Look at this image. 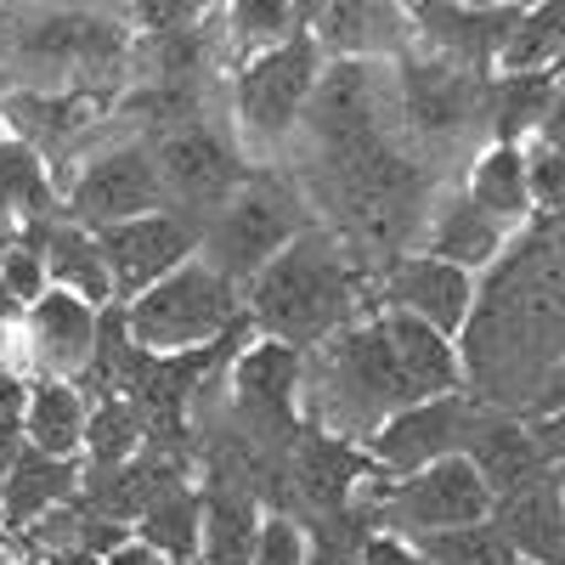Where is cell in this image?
I'll return each mask as SVG.
<instances>
[{
  "mask_svg": "<svg viewBox=\"0 0 565 565\" xmlns=\"http://www.w3.org/2000/svg\"><path fill=\"white\" fill-rule=\"evenodd\" d=\"M90 114H97L90 90H12V97H0V119H7L12 136H23L34 153L74 136Z\"/></svg>",
  "mask_w": 565,
  "mask_h": 565,
  "instance_id": "4dcf8cb0",
  "label": "cell"
},
{
  "mask_svg": "<svg viewBox=\"0 0 565 565\" xmlns=\"http://www.w3.org/2000/svg\"><path fill=\"white\" fill-rule=\"evenodd\" d=\"M0 548H7V526H0Z\"/></svg>",
  "mask_w": 565,
  "mask_h": 565,
  "instance_id": "f907efd6",
  "label": "cell"
},
{
  "mask_svg": "<svg viewBox=\"0 0 565 565\" xmlns=\"http://www.w3.org/2000/svg\"><path fill=\"white\" fill-rule=\"evenodd\" d=\"M487 521L503 532V543L521 554L526 565H559V554H565L559 481H543V487H521V492L492 498Z\"/></svg>",
  "mask_w": 565,
  "mask_h": 565,
  "instance_id": "603a6c76",
  "label": "cell"
},
{
  "mask_svg": "<svg viewBox=\"0 0 565 565\" xmlns=\"http://www.w3.org/2000/svg\"><path fill=\"white\" fill-rule=\"evenodd\" d=\"M18 244V226H12V215H0V255H7Z\"/></svg>",
  "mask_w": 565,
  "mask_h": 565,
  "instance_id": "bcb514c9",
  "label": "cell"
},
{
  "mask_svg": "<svg viewBox=\"0 0 565 565\" xmlns=\"http://www.w3.org/2000/svg\"><path fill=\"white\" fill-rule=\"evenodd\" d=\"M311 193L328 204L345 232L367 244H402L430 221V175L413 164L396 141H373V148L317 159Z\"/></svg>",
  "mask_w": 565,
  "mask_h": 565,
  "instance_id": "3957f363",
  "label": "cell"
},
{
  "mask_svg": "<svg viewBox=\"0 0 565 565\" xmlns=\"http://www.w3.org/2000/svg\"><path fill=\"white\" fill-rule=\"evenodd\" d=\"M7 345H12V322H0V356H7Z\"/></svg>",
  "mask_w": 565,
  "mask_h": 565,
  "instance_id": "c3c4849f",
  "label": "cell"
},
{
  "mask_svg": "<svg viewBox=\"0 0 565 565\" xmlns=\"http://www.w3.org/2000/svg\"><path fill=\"white\" fill-rule=\"evenodd\" d=\"M492 492L481 481V469L463 452H447L436 463L413 469V476H396V487H385L380 498V521L424 537V532H447V526H469L487 521Z\"/></svg>",
  "mask_w": 565,
  "mask_h": 565,
  "instance_id": "4fadbf2b",
  "label": "cell"
},
{
  "mask_svg": "<svg viewBox=\"0 0 565 565\" xmlns=\"http://www.w3.org/2000/svg\"><path fill=\"white\" fill-rule=\"evenodd\" d=\"M311 554V526L295 521L289 509L260 514V532H255V559L249 565H306Z\"/></svg>",
  "mask_w": 565,
  "mask_h": 565,
  "instance_id": "f35d334b",
  "label": "cell"
},
{
  "mask_svg": "<svg viewBox=\"0 0 565 565\" xmlns=\"http://www.w3.org/2000/svg\"><path fill=\"white\" fill-rule=\"evenodd\" d=\"M85 391H74L68 380H40L29 385V402H23V436L34 452H52V458H74L79 441H85Z\"/></svg>",
  "mask_w": 565,
  "mask_h": 565,
  "instance_id": "f1b7e54d",
  "label": "cell"
},
{
  "mask_svg": "<svg viewBox=\"0 0 565 565\" xmlns=\"http://www.w3.org/2000/svg\"><path fill=\"white\" fill-rule=\"evenodd\" d=\"M255 532H260V498L238 481L210 476L204 514H199L204 565H249L255 559Z\"/></svg>",
  "mask_w": 565,
  "mask_h": 565,
  "instance_id": "d4e9b609",
  "label": "cell"
},
{
  "mask_svg": "<svg viewBox=\"0 0 565 565\" xmlns=\"http://www.w3.org/2000/svg\"><path fill=\"white\" fill-rule=\"evenodd\" d=\"M385 300H391V311L424 317L441 334H458L469 306H476V271L447 266L436 255H402L385 277Z\"/></svg>",
  "mask_w": 565,
  "mask_h": 565,
  "instance_id": "ffe728a7",
  "label": "cell"
},
{
  "mask_svg": "<svg viewBox=\"0 0 565 565\" xmlns=\"http://www.w3.org/2000/svg\"><path fill=\"white\" fill-rule=\"evenodd\" d=\"M503 232L509 226H498L487 210H476L469 199H452L424 221V255L463 266V271H487L503 255Z\"/></svg>",
  "mask_w": 565,
  "mask_h": 565,
  "instance_id": "83f0119b",
  "label": "cell"
},
{
  "mask_svg": "<svg viewBox=\"0 0 565 565\" xmlns=\"http://www.w3.org/2000/svg\"><path fill=\"white\" fill-rule=\"evenodd\" d=\"M391 108H396V90L380 57H322L300 125L311 136L317 159H340V153L373 148V141H391L385 130Z\"/></svg>",
  "mask_w": 565,
  "mask_h": 565,
  "instance_id": "ba28073f",
  "label": "cell"
},
{
  "mask_svg": "<svg viewBox=\"0 0 565 565\" xmlns=\"http://www.w3.org/2000/svg\"><path fill=\"white\" fill-rule=\"evenodd\" d=\"M463 458L481 469V481H487L492 498L559 481V452H548L532 436L526 413L521 418H476V430H469V441H463Z\"/></svg>",
  "mask_w": 565,
  "mask_h": 565,
  "instance_id": "ac0fdd59",
  "label": "cell"
},
{
  "mask_svg": "<svg viewBox=\"0 0 565 565\" xmlns=\"http://www.w3.org/2000/svg\"><path fill=\"white\" fill-rule=\"evenodd\" d=\"M463 199L487 210L498 226L526 221L532 215V193H526V164H521V141H492V148L469 164Z\"/></svg>",
  "mask_w": 565,
  "mask_h": 565,
  "instance_id": "1f68e13d",
  "label": "cell"
},
{
  "mask_svg": "<svg viewBox=\"0 0 565 565\" xmlns=\"http://www.w3.org/2000/svg\"><path fill=\"white\" fill-rule=\"evenodd\" d=\"M170 487H181V469L175 458H159V452H130L125 463L114 469H97L90 476V509L108 514L119 526H136Z\"/></svg>",
  "mask_w": 565,
  "mask_h": 565,
  "instance_id": "484cf974",
  "label": "cell"
},
{
  "mask_svg": "<svg viewBox=\"0 0 565 565\" xmlns=\"http://www.w3.org/2000/svg\"><path fill=\"white\" fill-rule=\"evenodd\" d=\"M469 351L463 380H476L487 396L554 407L559 385V255H554V215H537L532 238L514 249L481 306H469L463 328Z\"/></svg>",
  "mask_w": 565,
  "mask_h": 565,
  "instance_id": "6da1fadb",
  "label": "cell"
},
{
  "mask_svg": "<svg viewBox=\"0 0 565 565\" xmlns=\"http://www.w3.org/2000/svg\"><path fill=\"white\" fill-rule=\"evenodd\" d=\"M362 514L356 509H340V514H322L311 526V554L306 565H362Z\"/></svg>",
  "mask_w": 565,
  "mask_h": 565,
  "instance_id": "ab89813d",
  "label": "cell"
},
{
  "mask_svg": "<svg viewBox=\"0 0 565 565\" xmlns=\"http://www.w3.org/2000/svg\"><path fill=\"white\" fill-rule=\"evenodd\" d=\"M367 469H373L367 452H356L334 430H300L295 447H289V481H295V492L306 498V509L317 514V521H322V514L351 509V498H356Z\"/></svg>",
  "mask_w": 565,
  "mask_h": 565,
  "instance_id": "44dd1931",
  "label": "cell"
},
{
  "mask_svg": "<svg viewBox=\"0 0 565 565\" xmlns=\"http://www.w3.org/2000/svg\"><path fill=\"white\" fill-rule=\"evenodd\" d=\"M391 90H396V125L418 148L458 153L476 136H487V74H469L430 52H402L391 68Z\"/></svg>",
  "mask_w": 565,
  "mask_h": 565,
  "instance_id": "52a82bcc",
  "label": "cell"
},
{
  "mask_svg": "<svg viewBox=\"0 0 565 565\" xmlns=\"http://www.w3.org/2000/svg\"><path fill=\"white\" fill-rule=\"evenodd\" d=\"M238 322V289L232 277H221L210 260H181L175 271H164L159 282H148L141 295H130L125 311V334L141 351H193L221 340Z\"/></svg>",
  "mask_w": 565,
  "mask_h": 565,
  "instance_id": "8992f818",
  "label": "cell"
},
{
  "mask_svg": "<svg viewBox=\"0 0 565 565\" xmlns=\"http://www.w3.org/2000/svg\"><path fill=\"white\" fill-rule=\"evenodd\" d=\"M215 0H130V23L141 34H170V29H199Z\"/></svg>",
  "mask_w": 565,
  "mask_h": 565,
  "instance_id": "60d3db41",
  "label": "cell"
},
{
  "mask_svg": "<svg viewBox=\"0 0 565 565\" xmlns=\"http://www.w3.org/2000/svg\"><path fill=\"white\" fill-rule=\"evenodd\" d=\"M554 68L537 74H503L487 85V136L492 141H532L543 130H554Z\"/></svg>",
  "mask_w": 565,
  "mask_h": 565,
  "instance_id": "4316f807",
  "label": "cell"
},
{
  "mask_svg": "<svg viewBox=\"0 0 565 565\" xmlns=\"http://www.w3.org/2000/svg\"><path fill=\"white\" fill-rule=\"evenodd\" d=\"M40 565H108L103 554H90V548H52Z\"/></svg>",
  "mask_w": 565,
  "mask_h": 565,
  "instance_id": "f6af8a7d",
  "label": "cell"
},
{
  "mask_svg": "<svg viewBox=\"0 0 565 565\" xmlns=\"http://www.w3.org/2000/svg\"><path fill=\"white\" fill-rule=\"evenodd\" d=\"M199 514H204V498H199L193 487H170L130 532H136L141 543H153V548L175 565V559H193V554H199Z\"/></svg>",
  "mask_w": 565,
  "mask_h": 565,
  "instance_id": "e575fe53",
  "label": "cell"
},
{
  "mask_svg": "<svg viewBox=\"0 0 565 565\" xmlns=\"http://www.w3.org/2000/svg\"><path fill=\"white\" fill-rule=\"evenodd\" d=\"M300 345L282 340H260L244 345L238 362H232V402H238V430L249 441H260L266 452H289L300 436Z\"/></svg>",
  "mask_w": 565,
  "mask_h": 565,
  "instance_id": "7c38bea8",
  "label": "cell"
},
{
  "mask_svg": "<svg viewBox=\"0 0 565 565\" xmlns=\"http://www.w3.org/2000/svg\"><path fill=\"white\" fill-rule=\"evenodd\" d=\"M402 7H407V0H402Z\"/></svg>",
  "mask_w": 565,
  "mask_h": 565,
  "instance_id": "db71d44e",
  "label": "cell"
},
{
  "mask_svg": "<svg viewBox=\"0 0 565 565\" xmlns=\"http://www.w3.org/2000/svg\"><path fill=\"white\" fill-rule=\"evenodd\" d=\"M40 260H45V277L57 282V289L79 295V300H114V277H108V260L97 249L85 226H45L40 232Z\"/></svg>",
  "mask_w": 565,
  "mask_h": 565,
  "instance_id": "f546056e",
  "label": "cell"
},
{
  "mask_svg": "<svg viewBox=\"0 0 565 565\" xmlns=\"http://www.w3.org/2000/svg\"><path fill=\"white\" fill-rule=\"evenodd\" d=\"M199 221L181 215V210H148V215H130V221H114V226H97V249L108 260V277H114V295H141L148 282H159L164 271H175L181 260H193L199 249Z\"/></svg>",
  "mask_w": 565,
  "mask_h": 565,
  "instance_id": "9a60e30c",
  "label": "cell"
},
{
  "mask_svg": "<svg viewBox=\"0 0 565 565\" xmlns=\"http://www.w3.org/2000/svg\"><path fill=\"white\" fill-rule=\"evenodd\" d=\"M306 18V0H226V34L238 52H266V45L300 34Z\"/></svg>",
  "mask_w": 565,
  "mask_h": 565,
  "instance_id": "8d00e7d4",
  "label": "cell"
},
{
  "mask_svg": "<svg viewBox=\"0 0 565 565\" xmlns=\"http://www.w3.org/2000/svg\"><path fill=\"white\" fill-rule=\"evenodd\" d=\"M79 492V463L74 458H52L23 447L7 487H0V526L7 532H29L40 514H52L57 503H68Z\"/></svg>",
  "mask_w": 565,
  "mask_h": 565,
  "instance_id": "cb8c5ba5",
  "label": "cell"
},
{
  "mask_svg": "<svg viewBox=\"0 0 565 565\" xmlns=\"http://www.w3.org/2000/svg\"><path fill=\"white\" fill-rule=\"evenodd\" d=\"M306 232V193L289 175L249 170L232 193L210 210V226L199 232V244L210 249V266L232 282H249L277 249H289Z\"/></svg>",
  "mask_w": 565,
  "mask_h": 565,
  "instance_id": "5b68a950",
  "label": "cell"
},
{
  "mask_svg": "<svg viewBox=\"0 0 565 565\" xmlns=\"http://www.w3.org/2000/svg\"><path fill=\"white\" fill-rule=\"evenodd\" d=\"M175 565H193V559H175Z\"/></svg>",
  "mask_w": 565,
  "mask_h": 565,
  "instance_id": "f5cc1de1",
  "label": "cell"
},
{
  "mask_svg": "<svg viewBox=\"0 0 565 565\" xmlns=\"http://www.w3.org/2000/svg\"><path fill=\"white\" fill-rule=\"evenodd\" d=\"M317 7H322V0H306V18H311V12H317Z\"/></svg>",
  "mask_w": 565,
  "mask_h": 565,
  "instance_id": "681fc988",
  "label": "cell"
},
{
  "mask_svg": "<svg viewBox=\"0 0 565 565\" xmlns=\"http://www.w3.org/2000/svg\"><path fill=\"white\" fill-rule=\"evenodd\" d=\"M159 175H153V153L141 141H125V148H108L97 159H85L74 186H68V210L79 226H114L130 215L159 210Z\"/></svg>",
  "mask_w": 565,
  "mask_h": 565,
  "instance_id": "2e32d148",
  "label": "cell"
},
{
  "mask_svg": "<svg viewBox=\"0 0 565 565\" xmlns=\"http://www.w3.org/2000/svg\"><path fill=\"white\" fill-rule=\"evenodd\" d=\"M424 396L430 391H424L418 367L407 362L396 311L373 317L362 328H345L317 367V407H322L328 424H340V430H373L385 413L424 402Z\"/></svg>",
  "mask_w": 565,
  "mask_h": 565,
  "instance_id": "277c9868",
  "label": "cell"
},
{
  "mask_svg": "<svg viewBox=\"0 0 565 565\" xmlns=\"http://www.w3.org/2000/svg\"><path fill=\"white\" fill-rule=\"evenodd\" d=\"M18 565H40V559H18Z\"/></svg>",
  "mask_w": 565,
  "mask_h": 565,
  "instance_id": "816d5d0a",
  "label": "cell"
},
{
  "mask_svg": "<svg viewBox=\"0 0 565 565\" xmlns=\"http://www.w3.org/2000/svg\"><path fill=\"white\" fill-rule=\"evenodd\" d=\"M430 565H526L503 543V532L492 521H469V526H447V532H424L413 543Z\"/></svg>",
  "mask_w": 565,
  "mask_h": 565,
  "instance_id": "74e56055",
  "label": "cell"
},
{
  "mask_svg": "<svg viewBox=\"0 0 565 565\" xmlns=\"http://www.w3.org/2000/svg\"><path fill=\"white\" fill-rule=\"evenodd\" d=\"M23 345L52 380H74V373L90 367V351H97V311L68 289H45L40 300H29Z\"/></svg>",
  "mask_w": 565,
  "mask_h": 565,
  "instance_id": "d6986e66",
  "label": "cell"
},
{
  "mask_svg": "<svg viewBox=\"0 0 565 565\" xmlns=\"http://www.w3.org/2000/svg\"><path fill=\"white\" fill-rule=\"evenodd\" d=\"M458 7H514L521 12V7H532V0H458Z\"/></svg>",
  "mask_w": 565,
  "mask_h": 565,
  "instance_id": "7dc6e473",
  "label": "cell"
},
{
  "mask_svg": "<svg viewBox=\"0 0 565 565\" xmlns=\"http://www.w3.org/2000/svg\"><path fill=\"white\" fill-rule=\"evenodd\" d=\"M103 559H108V565H170V559H164V554H159L153 543H141L136 532H130L125 543H114V548H108Z\"/></svg>",
  "mask_w": 565,
  "mask_h": 565,
  "instance_id": "ee69618b",
  "label": "cell"
},
{
  "mask_svg": "<svg viewBox=\"0 0 565 565\" xmlns=\"http://www.w3.org/2000/svg\"><path fill=\"white\" fill-rule=\"evenodd\" d=\"M306 29L322 57H373L385 52V40L407 34V7L402 0H322Z\"/></svg>",
  "mask_w": 565,
  "mask_h": 565,
  "instance_id": "7402d4cb",
  "label": "cell"
},
{
  "mask_svg": "<svg viewBox=\"0 0 565 565\" xmlns=\"http://www.w3.org/2000/svg\"><path fill=\"white\" fill-rule=\"evenodd\" d=\"M52 175H45V159L29 148L23 136H0V215L12 221H40L52 215Z\"/></svg>",
  "mask_w": 565,
  "mask_h": 565,
  "instance_id": "d6a6232c",
  "label": "cell"
},
{
  "mask_svg": "<svg viewBox=\"0 0 565 565\" xmlns=\"http://www.w3.org/2000/svg\"><path fill=\"white\" fill-rule=\"evenodd\" d=\"M362 565H430L413 543H402L396 532H362Z\"/></svg>",
  "mask_w": 565,
  "mask_h": 565,
  "instance_id": "7bdbcfd3",
  "label": "cell"
},
{
  "mask_svg": "<svg viewBox=\"0 0 565 565\" xmlns=\"http://www.w3.org/2000/svg\"><path fill=\"white\" fill-rule=\"evenodd\" d=\"M148 153H153V175H159V199L175 204L181 215H199V210L210 215L232 186L249 175L238 136H226L204 114L186 119V125L159 130Z\"/></svg>",
  "mask_w": 565,
  "mask_h": 565,
  "instance_id": "8fae6325",
  "label": "cell"
},
{
  "mask_svg": "<svg viewBox=\"0 0 565 565\" xmlns=\"http://www.w3.org/2000/svg\"><path fill=\"white\" fill-rule=\"evenodd\" d=\"M476 418H481L476 402H463L458 391L407 402V407L385 413L367 430V463L385 469V476H413V469L436 463L447 452H463L469 430H476Z\"/></svg>",
  "mask_w": 565,
  "mask_h": 565,
  "instance_id": "5bb4252c",
  "label": "cell"
},
{
  "mask_svg": "<svg viewBox=\"0 0 565 565\" xmlns=\"http://www.w3.org/2000/svg\"><path fill=\"white\" fill-rule=\"evenodd\" d=\"M554 63H559V0H532V7L514 12L492 68L537 74V68H554Z\"/></svg>",
  "mask_w": 565,
  "mask_h": 565,
  "instance_id": "836d02e7",
  "label": "cell"
},
{
  "mask_svg": "<svg viewBox=\"0 0 565 565\" xmlns=\"http://www.w3.org/2000/svg\"><path fill=\"white\" fill-rule=\"evenodd\" d=\"M45 260H40V244H12L7 255H0V289H7L18 306H29V300H40L45 295Z\"/></svg>",
  "mask_w": 565,
  "mask_h": 565,
  "instance_id": "b9f144b4",
  "label": "cell"
},
{
  "mask_svg": "<svg viewBox=\"0 0 565 565\" xmlns=\"http://www.w3.org/2000/svg\"><path fill=\"white\" fill-rule=\"evenodd\" d=\"M514 23V7H458V0H407L413 45L430 57L458 63L469 74H487L498 63V45Z\"/></svg>",
  "mask_w": 565,
  "mask_h": 565,
  "instance_id": "e0dca14e",
  "label": "cell"
},
{
  "mask_svg": "<svg viewBox=\"0 0 565 565\" xmlns=\"http://www.w3.org/2000/svg\"><path fill=\"white\" fill-rule=\"evenodd\" d=\"M0 45L29 63V68H57V74H79V79H97L108 68L125 63L130 52V34L114 12H90V7H40L23 12L0 29Z\"/></svg>",
  "mask_w": 565,
  "mask_h": 565,
  "instance_id": "30bf717a",
  "label": "cell"
},
{
  "mask_svg": "<svg viewBox=\"0 0 565 565\" xmlns=\"http://www.w3.org/2000/svg\"><path fill=\"white\" fill-rule=\"evenodd\" d=\"M141 441H148V424H141V413L125 402V396H103L97 407L85 413V458H90V476L97 469H114L125 463Z\"/></svg>",
  "mask_w": 565,
  "mask_h": 565,
  "instance_id": "d590c367",
  "label": "cell"
},
{
  "mask_svg": "<svg viewBox=\"0 0 565 565\" xmlns=\"http://www.w3.org/2000/svg\"><path fill=\"white\" fill-rule=\"evenodd\" d=\"M362 300V271L334 232H300L249 277V311L282 345H317L351 322Z\"/></svg>",
  "mask_w": 565,
  "mask_h": 565,
  "instance_id": "7a4b0ae2",
  "label": "cell"
},
{
  "mask_svg": "<svg viewBox=\"0 0 565 565\" xmlns=\"http://www.w3.org/2000/svg\"><path fill=\"white\" fill-rule=\"evenodd\" d=\"M317 68H322V45L311 40V29L266 45L238 68V79H232V125H238L249 148H277V141L300 130Z\"/></svg>",
  "mask_w": 565,
  "mask_h": 565,
  "instance_id": "9c48e42d",
  "label": "cell"
}]
</instances>
